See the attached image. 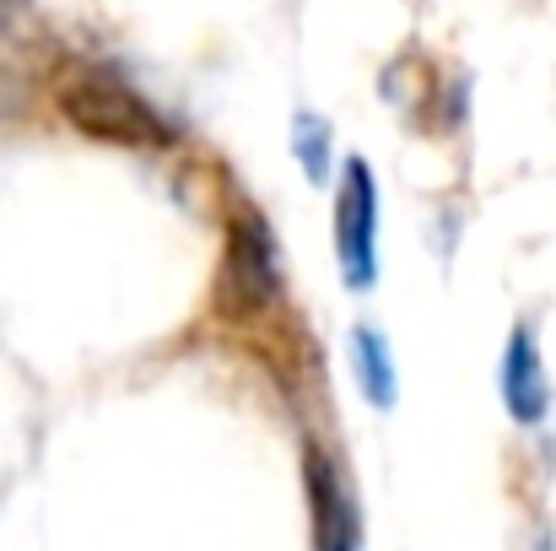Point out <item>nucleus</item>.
<instances>
[{"instance_id": "1", "label": "nucleus", "mask_w": 556, "mask_h": 551, "mask_svg": "<svg viewBox=\"0 0 556 551\" xmlns=\"http://www.w3.org/2000/svg\"><path fill=\"white\" fill-rule=\"evenodd\" d=\"M54 103L60 114L71 120V130L92 136V141H109V147H136V152H152V147H174L179 130L163 109H152L119 71L109 65H71L54 87Z\"/></svg>"}, {"instance_id": "2", "label": "nucleus", "mask_w": 556, "mask_h": 551, "mask_svg": "<svg viewBox=\"0 0 556 551\" xmlns=\"http://www.w3.org/2000/svg\"><path fill=\"white\" fill-rule=\"evenodd\" d=\"M287 303V265L270 222L260 205L238 200L227 216V243H222V271H216V314L222 320H265Z\"/></svg>"}, {"instance_id": "3", "label": "nucleus", "mask_w": 556, "mask_h": 551, "mask_svg": "<svg viewBox=\"0 0 556 551\" xmlns=\"http://www.w3.org/2000/svg\"><path fill=\"white\" fill-rule=\"evenodd\" d=\"M336 249L346 287L368 292L378 281V179L363 158H346L336 184Z\"/></svg>"}, {"instance_id": "4", "label": "nucleus", "mask_w": 556, "mask_h": 551, "mask_svg": "<svg viewBox=\"0 0 556 551\" xmlns=\"http://www.w3.org/2000/svg\"><path fill=\"white\" fill-rule=\"evenodd\" d=\"M303 498H308V541H314V551L363 547V514H357V498L346 487V471L319 443H303Z\"/></svg>"}, {"instance_id": "5", "label": "nucleus", "mask_w": 556, "mask_h": 551, "mask_svg": "<svg viewBox=\"0 0 556 551\" xmlns=\"http://www.w3.org/2000/svg\"><path fill=\"white\" fill-rule=\"evenodd\" d=\"M497 384H503V405L519 427H535L546 422L552 411V378H546V363H541V347H535V330L519 320L508 347H503V367H497Z\"/></svg>"}, {"instance_id": "6", "label": "nucleus", "mask_w": 556, "mask_h": 551, "mask_svg": "<svg viewBox=\"0 0 556 551\" xmlns=\"http://www.w3.org/2000/svg\"><path fill=\"white\" fill-rule=\"evenodd\" d=\"M352 363H357L363 395H368L378 411H389V405H394V358H389V347H383V336H378L372 325H357V330H352Z\"/></svg>"}, {"instance_id": "7", "label": "nucleus", "mask_w": 556, "mask_h": 551, "mask_svg": "<svg viewBox=\"0 0 556 551\" xmlns=\"http://www.w3.org/2000/svg\"><path fill=\"white\" fill-rule=\"evenodd\" d=\"M330 141H336V136H330V125H325L319 114L303 109V114L292 120V158L303 163L308 184H319V189L330 184Z\"/></svg>"}]
</instances>
